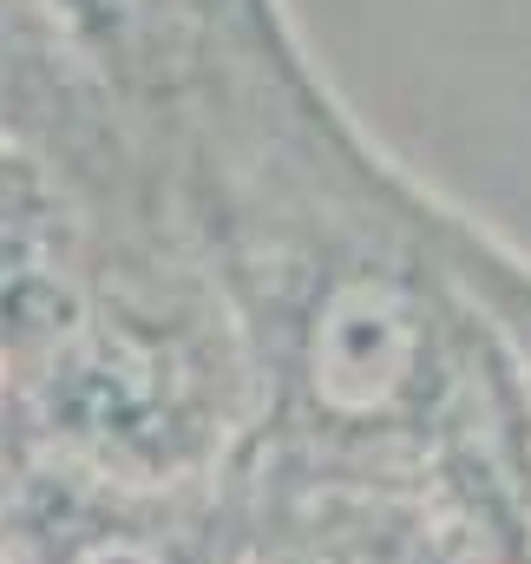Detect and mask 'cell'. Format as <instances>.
<instances>
[{
	"label": "cell",
	"mask_w": 531,
	"mask_h": 564,
	"mask_svg": "<svg viewBox=\"0 0 531 564\" xmlns=\"http://www.w3.org/2000/svg\"><path fill=\"white\" fill-rule=\"evenodd\" d=\"M420 361V315L388 276L335 282L308 328V381L335 414L388 408Z\"/></svg>",
	"instance_id": "obj_1"
}]
</instances>
